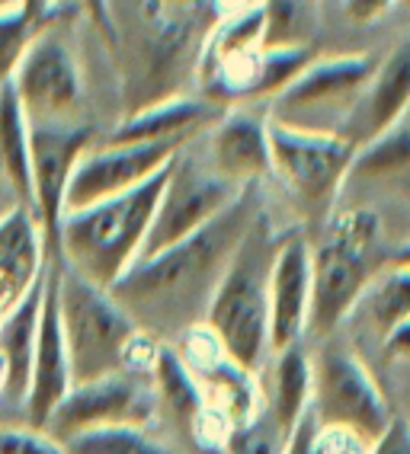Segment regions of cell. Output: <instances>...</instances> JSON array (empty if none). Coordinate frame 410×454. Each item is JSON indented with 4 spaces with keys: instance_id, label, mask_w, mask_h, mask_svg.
Masks as SVG:
<instances>
[{
    "instance_id": "obj_15",
    "label": "cell",
    "mask_w": 410,
    "mask_h": 454,
    "mask_svg": "<svg viewBox=\"0 0 410 454\" xmlns=\"http://www.w3.org/2000/svg\"><path fill=\"white\" fill-rule=\"evenodd\" d=\"M173 349L180 352V358L186 362L193 378L199 381V390H202L205 397V410L222 416L231 429L247 426V422L263 413L266 394L256 384L254 372H247L244 365H238L205 326L186 330L177 340Z\"/></svg>"
},
{
    "instance_id": "obj_13",
    "label": "cell",
    "mask_w": 410,
    "mask_h": 454,
    "mask_svg": "<svg viewBox=\"0 0 410 454\" xmlns=\"http://www.w3.org/2000/svg\"><path fill=\"white\" fill-rule=\"evenodd\" d=\"M20 106L29 122H75L83 106V77L61 26L29 45L13 74Z\"/></svg>"
},
{
    "instance_id": "obj_28",
    "label": "cell",
    "mask_w": 410,
    "mask_h": 454,
    "mask_svg": "<svg viewBox=\"0 0 410 454\" xmlns=\"http://www.w3.org/2000/svg\"><path fill=\"white\" fill-rule=\"evenodd\" d=\"M356 308L366 310V320L375 326L382 336L398 324L410 320V266H394L385 262L378 276L369 282L366 294Z\"/></svg>"
},
{
    "instance_id": "obj_35",
    "label": "cell",
    "mask_w": 410,
    "mask_h": 454,
    "mask_svg": "<svg viewBox=\"0 0 410 454\" xmlns=\"http://www.w3.org/2000/svg\"><path fill=\"white\" fill-rule=\"evenodd\" d=\"M372 454H410V426L407 422L391 419V426L372 442Z\"/></svg>"
},
{
    "instance_id": "obj_41",
    "label": "cell",
    "mask_w": 410,
    "mask_h": 454,
    "mask_svg": "<svg viewBox=\"0 0 410 454\" xmlns=\"http://www.w3.org/2000/svg\"><path fill=\"white\" fill-rule=\"evenodd\" d=\"M17 199H13V192H10L7 186H4V183H0V218H4V215H7L10 208H17Z\"/></svg>"
},
{
    "instance_id": "obj_34",
    "label": "cell",
    "mask_w": 410,
    "mask_h": 454,
    "mask_svg": "<svg viewBox=\"0 0 410 454\" xmlns=\"http://www.w3.org/2000/svg\"><path fill=\"white\" fill-rule=\"evenodd\" d=\"M311 454H372V442L343 426H314Z\"/></svg>"
},
{
    "instance_id": "obj_21",
    "label": "cell",
    "mask_w": 410,
    "mask_h": 454,
    "mask_svg": "<svg viewBox=\"0 0 410 454\" xmlns=\"http://www.w3.org/2000/svg\"><path fill=\"white\" fill-rule=\"evenodd\" d=\"M49 247L35 215L26 205L10 208L0 218V317L45 276Z\"/></svg>"
},
{
    "instance_id": "obj_8",
    "label": "cell",
    "mask_w": 410,
    "mask_h": 454,
    "mask_svg": "<svg viewBox=\"0 0 410 454\" xmlns=\"http://www.w3.org/2000/svg\"><path fill=\"white\" fill-rule=\"evenodd\" d=\"M240 192H244V189L228 183L225 176H218V173L209 167L205 157L189 154V145H186L170 163L164 192H161V202H157L154 221H151L148 240L141 247L138 260H148L154 253L170 250L173 244H180V240L193 237L196 231H202V227L218 218Z\"/></svg>"
},
{
    "instance_id": "obj_12",
    "label": "cell",
    "mask_w": 410,
    "mask_h": 454,
    "mask_svg": "<svg viewBox=\"0 0 410 454\" xmlns=\"http://www.w3.org/2000/svg\"><path fill=\"white\" fill-rule=\"evenodd\" d=\"M157 416V397L148 378L129 372H115L97 381L75 384L58 410L51 413L45 435L65 445L67 438L93 429H113V426H141Z\"/></svg>"
},
{
    "instance_id": "obj_4",
    "label": "cell",
    "mask_w": 410,
    "mask_h": 454,
    "mask_svg": "<svg viewBox=\"0 0 410 454\" xmlns=\"http://www.w3.org/2000/svg\"><path fill=\"white\" fill-rule=\"evenodd\" d=\"M276 247H280V237L272 234L266 211H260L240 240L234 260L225 269L202 320V326L218 340V346L247 372H256L272 352L270 276Z\"/></svg>"
},
{
    "instance_id": "obj_36",
    "label": "cell",
    "mask_w": 410,
    "mask_h": 454,
    "mask_svg": "<svg viewBox=\"0 0 410 454\" xmlns=\"http://www.w3.org/2000/svg\"><path fill=\"white\" fill-rule=\"evenodd\" d=\"M391 7H394V0H343L346 17L353 20V23H359V26L382 20Z\"/></svg>"
},
{
    "instance_id": "obj_32",
    "label": "cell",
    "mask_w": 410,
    "mask_h": 454,
    "mask_svg": "<svg viewBox=\"0 0 410 454\" xmlns=\"http://www.w3.org/2000/svg\"><path fill=\"white\" fill-rule=\"evenodd\" d=\"M288 435L280 429V422L263 406V413L250 419L247 426L231 429L225 438L222 454H286Z\"/></svg>"
},
{
    "instance_id": "obj_31",
    "label": "cell",
    "mask_w": 410,
    "mask_h": 454,
    "mask_svg": "<svg viewBox=\"0 0 410 454\" xmlns=\"http://www.w3.org/2000/svg\"><path fill=\"white\" fill-rule=\"evenodd\" d=\"M318 58L314 45H286V49H263V61H260V81H256V93L254 103L263 99H276L288 83L296 81L304 67L311 65Z\"/></svg>"
},
{
    "instance_id": "obj_19",
    "label": "cell",
    "mask_w": 410,
    "mask_h": 454,
    "mask_svg": "<svg viewBox=\"0 0 410 454\" xmlns=\"http://www.w3.org/2000/svg\"><path fill=\"white\" fill-rule=\"evenodd\" d=\"M410 109V39L378 61L375 74L353 103V109L336 125V135L359 151L378 135L398 125Z\"/></svg>"
},
{
    "instance_id": "obj_30",
    "label": "cell",
    "mask_w": 410,
    "mask_h": 454,
    "mask_svg": "<svg viewBox=\"0 0 410 454\" xmlns=\"http://www.w3.org/2000/svg\"><path fill=\"white\" fill-rule=\"evenodd\" d=\"M61 448L67 454H173L141 426H113V429L81 432V435L67 438Z\"/></svg>"
},
{
    "instance_id": "obj_33",
    "label": "cell",
    "mask_w": 410,
    "mask_h": 454,
    "mask_svg": "<svg viewBox=\"0 0 410 454\" xmlns=\"http://www.w3.org/2000/svg\"><path fill=\"white\" fill-rule=\"evenodd\" d=\"M0 454H67L55 438L29 426H0Z\"/></svg>"
},
{
    "instance_id": "obj_3",
    "label": "cell",
    "mask_w": 410,
    "mask_h": 454,
    "mask_svg": "<svg viewBox=\"0 0 410 454\" xmlns=\"http://www.w3.org/2000/svg\"><path fill=\"white\" fill-rule=\"evenodd\" d=\"M167 173L170 163L129 192L103 199L81 211H67L58 231V262H65L99 288H113L138 262Z\"/></svg>"
},
{
    "instance_id": "obj_14",
    "label": "cell",
    "mask_w": 410,
    "mask_h": 454,
    "mask_svg": "<svg viewBox=\"0 0 410 454\" xmlns=\"http://www.w3.org/2000/svg\"><path fill=\"white\" fill-rule=\"evenodd\" d=\"M193 141H151V145H97L81 157L65 195V215L122 195L148 183Z\"/></svg>"
},
{
    "instance_id": "obj_18",
    "label": "cell",
    "mask_w": 410,
    "mask_h": 454,
    "mask_svg": "<svg viewBox=\"0 0 410 454\" xmlns=\"http://www.w3.org/2000/svg\"><path fill=\"white\" fill-rule=\"evenodd\" d=\"M311 314V244L304 234L280 237L270 276V349L272 356L302 346Z\"/></svg>"
},
{
    "instance_id": "obj_23",
    "label": "cell",
    "mask_w": 410,
    "mask_h": 454,
    "mask_svg": "<svg viewBox=\"0 0 410 454\" xmlns=\"http://www.w3.org/2000/svg\"><path fill=\"white\" fill-rule=\"evenodd\" d=\"M0 183L20 205L33 211V154H29V119L13 83L0 87Z\"/></svg>"
},
{
    "instance_id": "obj_42",
    "label": "cell",
    "mask_w": 410,
    "mask_h": 454,
    "mask_svg": "<svg viewBox=\"0 0 410 454\" xmlns=\"http://www.w3.org/2000/svg\"><path fill=\"white\" fill-rule=\"evenodd\" d=\"M0 394H7V362L0 356Z\"/></svg>"
},
{
    "instance_id": "obj_1",
    "label": "cell",
    "mask_w": 410,
    "mask_h": 454,
    "mask_svg": "<svg viewBox=\"0 0 410 454\" xmlns=\"http://www.w3.org/2000/svg\"><path fill=\"white\" fill-rule=\"evenodd\" d=\"M260 211V186H247L202 231L135 262L109 294L157 342L167 346V340H180L186 330L202 326L209 301Z\"/></svg>"
},
{
    "instance_id": "obj_26",
    "label": "cell",
    "mask_w": 410,
    "mask_h": 454,
    "mask_svg": "<svg viewBox=\"0 0 410 454\" xmlns=\"http://www.w3.org/2000/svg\"><path fill=\"white\" fill-rule=\"evenodd\" d=\"M151 387H154L157 410L170 413L173 422H180L183 429L193 432L199 416L205 413V397L199 390V381L193 378V372L170 342L161 346V352H157L154 368H151Z\"/></svg>"
},
{
    "instance_id": "obj_6",
    "label": "cell",
    "mask_w": 410,
    "mask_h": 454,
    "mask_svg": "<svg viewBox=\"0 0 410 454\" xmlns=\"http://www.w3.org/2000/svg\"><path fill=\"white\" fill-rule=\"evenodd\" d=\"M58 269V314L65 333L71 378L75 384L97 381L122 372L125 349L135 340V320L109 294V288L87 282L75 269L55 260Z\"/></svg>"
},
{
    "instance_id": "obj_17",
    "label": "cell",
    "mask_w": 410,
    "mask_h": 454,
    "mask_svg": "<svg viewBox=\"0 0 410 454\" xmlns=\"http://www.w3.org/2000/svg\"><path fill=\"white\" fill-rule=\"evenodd\" d=\"M71 387H75V378H71V358H67L61 314H58V269L55 260H51L49 278H45V301H42L33 368H29V390H26L23 400L29 429L45 432L51 413L71 394Z\"/></svg>"
},
{
    "instance_id": "obj_10",
    "label": "cell",
    "mask_w": 410,
    "mask_h": 454,
    "mask_svg": "<svg viewBox=\"0 0 410 454\" xmlns=\"http://www.w3.org/2000/svg\"><path fill=\"white\" fill-rule=\"evenodd\" d=\"M378 58L366 51H350V55H327L314 58L311 65L298 74L296 81L282 90L270 103V119L296 129H311V119H334L336 125L353 109L359 93L366 90L369 77L375 74ZM334 125V131H336Z\"/></svg>"
},
{
    "instance_id": "obj_40",
    "label": "cell",
    "mask_w": 410,
    "mask_h": 454,
    "mask_svg": "<svg viewBox=\"0 0 410 454\" xmlns=\"http://www.w3.org/2000/svg\"><path fill=\"white\" fill-rule=\"evenodd\" d=\"M388 262H394V266H410V237L388 256Z\"/></svg>"
},
{
    "instance_id": "obj_29",
    "label": "cell",
    "mask_w": 410,
    "mask_h": 454,
    "mask_svg": "<svg viewBox=\"0 0 410 454\" xmlns=\"http://www.w3.org/2000/svg\"><path fill=\"white\" fill-rule=\"evenodd\" d=\"M350 176L372 179V183L410 176V115H404L385 135H378L375 141L356 151Z\"/></svg>"
},
{
    "instance_id": "obj_11",
    "label": "cell",
    "mask_w": 410,
    "mask_h": 454,
    "mask_svg": "<svg viewBox=\"0 0 410 454\" xmlns=\"http://www.w3.org/2000/svg\"><path fill=\"white\" fill-rule=\"evenodd\" d=\"M97 145V129L75 122H29L33 154V215L42 227L49 260H58V231L65 218V195L81 157Z\"/></svg>"
},
{
    "instance_id": "obj_20",
    "label": "cell",
    "mask_w": 410,
    "mask_h": 454,
    "mask_svg": "<svg viewBox=\"0 0 410 454\" xmlns=\"http://www.w3.org/2000/svg\"><path fill=\"white\" fill-rule=\"evenodd\" d=\"M225 115V106L199 93H183L154 103L141 113L122 115L106 135V145H151V141H196Z\"/></svg>"
},
{
    "instance_id": "obj_22",
    "label": "cell",
    "mask_w": 410,
    "mask_h": 454,
    "mask_svg": "<svg viewBox=\"0 0 410 454\" xmlns=\"http://www.w3.org/2000/svg\"><path fill=\"white\" fill-rule=\"evenodd\" d=\"M45 276L20 298L7 314L0 317V356L7 362V394L13 403H23L26 390H29V368H33V352H35V336H39V317H42V301H45Z\"/></svg>"
},
{
    "instance_id": "obj_37",
    "label": "cell",
    "mask_w": 410,
    "mask_h": 454,
    "mask_svg": "<svg viewBox=\"0 0 410 454\" xmlns=\"http://www.w3.org/2000/svg\"><path fill=\"white\" fill-rule=\"evenodd\" d=\"M382 346H385V356L394 358V362H410V320L388 330L382 336Z\"/></svg>"
},
{
    "instance_id": "obj_7",
    "label": "cell",
    "mask_w": 410,
    "mask_h": 454,
    "mask_svg": "<svg viewBox=\"0 0 410 454\" xmlns=\"http://www.w3.org/2000/svg\"><path fill=\"white\" fill-rule=\"evenodd\" d=\"M356 147L336 131L296 129L270 119V167L286 183L298 205L311 215H327L350 176Z\"/></svg>"
},
{
    "instance_id": "obj_39",
    "label": "cell",
    "mask_w": 410,
    "mask_h": 454,
    "mask_svg": "<svg viewBox=\"0 0 410 454\" xmlns=\"http://www.w3.org/2000/svg\"><path fill=\"white\" fill-rule=\"evenodd\" d=\"M212 4V10L218 13V20L222 17H234V13H244V10L256 7L260 0H209Z\"/></svg>"
},
{
    "instance_id": "obj_43",
    "label": "cell",
    "mask_w": 410,
    "mask_h": 454,
    "mask_svg": "<svg viewBox=\"0 0 410 454\" xmlns=\"http://www.w3.org/2000/svg\"><path fill=\"white\" fill-rule=\"evenodd\" d=\"M13 7H20V0H0V13H7Z\"/></svg>"
},
{
    "instance_id": "obj_16",
    "label": "cell",
    "mask_w": 410,
    "mask_h": 454,
    "mask_svg": "<svg viewBox=\"0 0 410 454\" xmlns=\"http://www.w3.org/2000/svg\"><path fill=\"white\" fill-rule=\"evenodd\" d=\"M205 160L234 186H260L270 176V113L256 103L228 106L205 131Z\"/></svg>"
},
{
    "instance_id": "obj_5",
    "label": "cell",
    "mask_w": 410,
    "mask_h": 454,
    "mask_svg": "<svg viewBox=\"0 0 410 454\" xmlns=\"http://www.w3.org/2000/svg\"><path fill=\"white\" fill-rule=\"evenodd\" d=\"M388 262L382 221L369 208L330 215L324 234L311 247V314L308 333L330 336L356 310L378 269Z\"/></svg>"
},
{
    "instance_id": "obj_27",
    "label": "cell",
    "mask_w": 410,
    "mask_h": 454,
    "mask_svg": "<svg viewBox=\"0 0 410 454\" xmlns=\"http://www.w3.org/2000/svg\"><path fill=\"white\" fill-rule=\"evenodd\" d=\"M263 10V45H314L324 17V0H260Z\"/></svg>"
},
{
    "instance_id": "obj_2",
    "label": "cell",
    "mask_w": 410,
    "mask_h": 454,
    "mask_svg": "<svg viewBox=\"0 0 410 454\" xmlns=\"http://www.w3.org/2000/svg\"><path fill=\"white\" fill-rule=\"evenodd\" d=\"M109 17L125 115L196 83L205 39L218 23L209 0H109Z\"/></svg>"
},
{
    "instance_id": "obj_38",
    "label": "cell",
    "mask_w": 410,
    "mask_h": 454,
    "mask_svg": "<svg viewBox=\"0 0 410 454\" xmlns=\"http://www.w3.org/2000/svg\"><path fill=\"white\" fill-rule=\"evenodd\" d=\"M83 7V13L93 20L97 33L106 39V45L113 49V17H109V0H77Z\"/></svg>"
},
{
    "instance_id": "obj_24",
    "label": "cell",
    "mask_w": 410,
    "mask_h": 454,
    "mask_svg": "<svg viewBox=\"0 0 410 454\" xmlns=\"http://www.w3.org/2000/svg\"><path fill=\"white\" fill-rule=\"evenodd\" d=\"M67 7L61 0H20V7L0 13V87H7L20 61L42 33L61 26Z\"/></svg>"
},
{
    "instance_id": "obj_25",
    "label": "cell",
    "mask_w": 410,
    "mask_h": 454,
    "mask_svg": "<svg viewBox=\"0 0 410 454\" xmlns=\"http://www.w3.org/2000/svg\"><path fill=\"white\" fill-rule=\"evenodd\" d=\"M311 394H314V372L311 358L302 346L276 352V368H272V394L266 397V410L272 419L280 422V429L286 435L296 432L298 422L311 410Z\"/></svg>"
},
{
    "instance_id": "obj_9",
    "label": "cell",
    "mask_w": 410,
    "mask_h": 454,
    "mask_svg": "<svg viewBox=\"0 0 410 454\" xmlns=\"http://www.w3.org/2000/svg\"><path fill=\"white\" fill-rule=\"evenodd\" d=\"M311 413L320 426H343L366 442H375L391 426L394 416L385 394L353 352L324 349L311 362Z\"/></svg>"
}]
</instances>
